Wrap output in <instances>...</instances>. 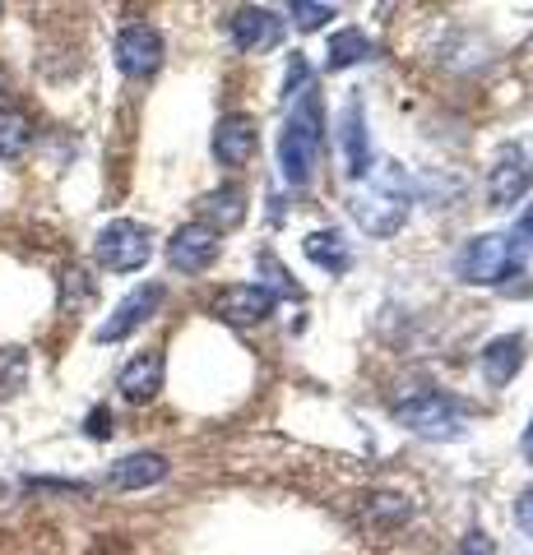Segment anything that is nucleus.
Masks as SVG:
<instances>
[{"label":"nucleus","instance_id":"nucleus-24","mask_svg":"<svg viewBox=\"0 0 533 555\" xmlns=\"http://www.w3.org/2000/svg\"><path fill=\"white\" fill-rule=\"evenodd\" d=\"M288 14H292V24H297L302 33H316L320 24L334 20V5H306V0H292Z\"/></svg>","mask_w":533,"mask_h":555},{"label":"nucleus","instance_id":"nucleus-27","mask_svg":"<svg viewBox=\"0 0 533 555\" xmlns=\"http://www.w3.org/2000/svg\"><path fill=\"white\" fill-rule=\"evenodd\" d=\"M515 518H520V528L533 537V491L520 495V505H515Z\"/></svg>","mask_w":533,"mask_h":555},{"label":"nucleus","instance_id":"nucleus-16","mask_svg":"<svg viewBox=\"0 0 533 555\" xmlns=\"http://www.w3.org/2000/svg\"><path fill=\"white\" fill-rule=\"evenodd\" d=\"M524 366V338L520 334H506V338H492L483 347V379L487 385H510Z\"/></svg>","mask_w":533,"mask_h":555},{"label":"nucleus","instance_id":"nucleus-8","mask_svg":"<svg viewBox=\"0 0 533 555\" xmlns=\"http://www.w3.org/2000/svg\"><path fill=\"white\" fill-rule=\"evenodd\" d=\"M533 185V144H506V153L496 158V167H492V177H487V199L492 204H515L524 195V190Z\"/></svg>","mask_w":533,"mask_h":555},{"label":"nucleus","instance_id":"nucleus-23","mask_svg":"<svg viewBox=\"0 0 533 555\" xmlns=\"http://www.w3.org/2000/svg\"><path fill=\"white\" fill-rule=\"evenodd\" d=\"M93 278L84 273V269H65L61 273V310H79V306H89L93 301Z\"/></svg>","mask_w":533,"mask_h":555},{"label":"nucleus","instance_id":"nucleus-29","mask_svg":"<svg viewBox=\"0 0 533 555\" xmlns=\"http://www.w3.org/2000/svg\"><path fill=\"white\" fill-rule=\"evenodd\" d=\"M520 449H524V459H529V467H533V422H529V430H524V440H520Z\"/></svg>","mask_w":533,"mask_h":555},{"label":"nucleus","instance_id":"nucleus-18","mask_svg":"<svg viewBox=\"0 0 533 555\" xmlns=\"http://www.w3.org/2000/svg\"><path fill=\"white\" fill-rule=\"evenodd\" d=\"M306 255H312V264H320L325 273H348V264H353V246L334 228L306 236Z\"/></svg>","mask_w":533,"mask_h":555},{"label":"nucleus","instance_id":"nucleus-20","mask_svg":"<svg viewBox=\"0 0 533 555\" xmlns=\"http://www.w3.org/2000/svg\"><path fill=\"white\" fill-rule=\"evenodd\" d=\"M325 61H330V69H348V65H363L371 61V38L357 28H343L330 38V51H325Z\"/></svg>","mask_w":533,"mask_h":555},{"label":"nucleus","instance_id":"nucleus-12","mask_svg":"<svg viewBox=\"0 0 533 555\" xmlns=\"http://www.w3.org/2000/svg\"><path fill=\"white\" fill-rule=\"evenodd\" d=\"M274 310V292L261 283H232L214 297V315L228 324H261Z\"/></svg>","mask_w":533,"mask_h":555},{"label":"nucleus","instance_id":"nucleus-2","mask_svg":"<svg viewBox=\"0 0 533 555\" xmlns=\"http://www.w3.org/2000/svg\"><path fill=\"white\" fill-rule=\"evenodd\" d=\"M408 204H413L408 177L399 167H385L381 177H367L348 195V214L367 236H394L408 218Z\"/></svg>","mask_w":533,"mask_h":555},{"label":"nucleus","instance_id":"nucleus-11","mask_svg":"<svg viewBox=\"0 0 533 555\" xmlns=\"http://www.w3.org/2000/svg\"><path fill=\"white\" fill-rule=\"evenodd\" d=\"M339 144H343V163H348L353 181L371 177V139H367V112L363 98H348V107L339 116Z\"/></svg>","mask_w":533,"mask_h":555},{"label":"nucleus","instance_id":"nucleus-28","mask_svg":"<svg viewBox=\"0 0 533 555\" xmlns=\"http://www.w3.org/2000/svg\"><path fill=\"white\" fill-rule=\"evenodd\" d=\"M515 241H520V246H533V208L520 218V228H515Z\"/></svg>","mask_w":533,"mask_h":555},{"label":"nucleus","instance_id":"nucleus-26","mask_svg":"<svg viewBox=\"0 0 533 555\" xmlns=\"http://www.w3.org/2000/svg\"><path fill=\"white\" fill-rule=\"evenodd\" d=\"M459 555H496V546H492V537L487 532H469V537H464V546H459Z\"/></svg>","mask_w":533,"mask_h":555},{"label":"nucleus","instance_id":"nucleus-15","mask_svg":"<svg viewBox=\"0 0 533 555\" xmlns=\"http://www.w3.org/2000/svg\"><path fill=\"white\" fill-rule=\"evenodd\" d=\"M255 153V120L251 116H223L214 130V158L223 167H246Z\"/></svg>","mask_w":533,"mask_h":555},{"label":"nucleus","instance_id":"nucleus-25","mask_svg":"<svg viewBox=\"0 0 533 555\" xmlns=\"http://www.w3.org/2000/svg\"><path fill=\"white\" fill-rule=\"evenodd\" d=\"M84 430H89L93 440H107V436H112V412H107V408L89 412V422H84Z\"/></svg>","mask_w":533,"mask_h":555},{"label":"nucleus","instance_id":"nucleus-9","mask_svg":"<svg viewBox=\"0 0 533 555\" xmlns=\"http://www.w3.org/2000/svg\"><path fill=\"white\" fill-rule=\"evenodd\" d=\"M218 259V232L204 228V222H186V228L172 232L167 241V264L177 273H200Z\"/></svg>","mask_w":533,"mask_h":555},{"label":"nucleus","instance_id":"nucleus-3","mask_svg":"<svg viewBox=\"0 0 533 555\" xmlns=\"http://www.w3.org/2000/svg\"><path fill=\"white\" fill-rule=\"evenodd\" d=\"M524 273V246L506 232L473 236L455 250V278L469 287H502Z\"/></svg>","mask_w":533,"mask_h":555},{"label":"nucleus","instance_id":"nucleus-14","mask_svg":"<svg viewBox=\"0 0 533 555\" xmlns=\"http://www.w3.org/2000/svg\"><path fill=\"white\" fill-rule=\"evenodd\" d=\"M279 38H283V20H274L269 10L246 5V10L232 14V42H237V51H269Z\"/></svg>","mask_w":533,"mask_h":555},{"label":"nucleus","instance_id":"nucleus-22","mask_svg":"<svg viewBox=\"0 0 533 555\" xmlns=\"http://www.w3.org/2000/svg\"><path fill=\"white\" fill-rule=\"evenodd\" d=\"M28 385V352L24 347H0V398L20 393Z\"/></svg>","mask_w":533,"mask_h":555},{"label":"nucleus","instance_id":"nucleus-21","mask_svg":"<svg viewBox=\"0 0 533 555\" xmlns=\"http://www.w3.org/2000/svg\"><path fill=\"white\" fill-rule=\"evenodd\" d=\"M363 518H367L376 532H390V528L408 524V500H404V495H390V491L367 495V500H363Z\"/></svg>","mask_w":533,"mask_h":555},{"label":"nucleus","instance_id":"nucleus-7","mask_svg":"<svg viewBox=\"0 0 533 555\" xmlns=\"http://www.w3.org/2000/svg\"><path fill=\"white\" fill-rule=\"evenodd\" d=\"M163 297H167L163 283H140L130 297H122V306H116L107 320L98 324V343H122V338H130L140 324H149V315H158Z\"/></svg>","mask_w":533,"mask_h":555},{"label":"nucleus","instance_id":"nucleus-10","mask_svg":"<svg viewBox=\"0 0 533 555\" xmlns=\"http://www.w3.org/2000/svg\"><path fill=\"white\" fill-rule=\"evenodd\" d=\"M163 375H167V361H163L158 347H149V352H135L122 366V375H116V389H122L126 403H153L158 389H163Z\"/></svg>","mask_w":533,"mask_h":555},{"label":"nucleus","instance_id":"nucleus-6","mask_svg":"<svg viewBox=\"0 0 533 555\" xmlns=\"http://www.w3.org/2000/svg\"><path fill=\"white\" fill-rule=\"evenodd\" d=\"M167 47H163V33L153 24H126L116 33V65H122V75L130 79H149L153 69L163 65Z\"/></svg>","mask_w":533,"mask_h":555},{"label":"nucleus","instance_id":"nucleus-19","mask_svg":"<svg viewBox=\"0 0 533 555\" xmlns=\"http://www.w3.org/2000/svg\"><path fill=\"white\" fill-rule=\"evenodd\" d=\"M28 144H33V120L14 107H0V163L24 158Z\"/></svg>","mask_w":533,"mask_h":555},{"label":"nucleus","instance_id":"nucleus-13","mask_svg":"<svg viewBox=\"0 0 533 555\" xmlns=\"http://www.w3.org/2000/svg\"><path fill=\"white\" fill-rule=\"evenodd\" d=\"M167 477V459L153 454V449H140V454H126L112 463L107 486L112 491H144V486H158Z\"/></svg>","mask_w":533,"mask_h":555},{"label":"nucleus","instance_id":"nucleus-1","mask_svg":"<svg viewBox=\"0 0 533 555\" xmlns=\"http://www.w3.org/2000/svg\"><path fill=\"white\" fill-rule=\"evenodd\" d=\"M325 107H320V93L306 83V89L292 98V112L283 120V134H279V171L288 185H306L320 167V149H325Z\"/></svg>","mask_w":533,"mask_h":555},{"label":"nucleus","instance_id":"nucleus-17","mask_svg":"<svg viewBox=\"0 0 533 555\" xmlns=\"http://www.w3.org/2000/svg\"><path fill=\"white\" fill-rule=\"evenodd\" d=\"M204 228H237V222L246 218V190H237V185H218L204 195Z\"/></svg>","mask_w":533,"mask_h":555},{"label":"nucleus","instance_id":"nucleus-4","mask_svg":"<svg viewBox=\"0 0 533 555\" xmlns=\"http://www.w3.org/2000/svg\"><path fill=\"white\" fill-rule=\"evenodd\" d=\"M394 422L408 426L413 436H422V440H459L473 422V408H464L450 393L422 389V393H408L394 403Z\"/></svg>","mask_w":533,"mask_h":555},{"label":"nucleus","instance_id":"nucleus-5","mask_svg":"<svg viewBox=\"0 0 533 555\" xmlns=\"http://www.w3.org/2000/svg\"><path fill=\"white\" fill-rule=\"evenodd\" d=\"M93 255H98L102 269H112V273H135V269L149 264L153 236H149V228H140V222L116 218V222H107V228L98 232Z\"/></svg>","mask_w":533,"mask_h":555}]
</instances>
